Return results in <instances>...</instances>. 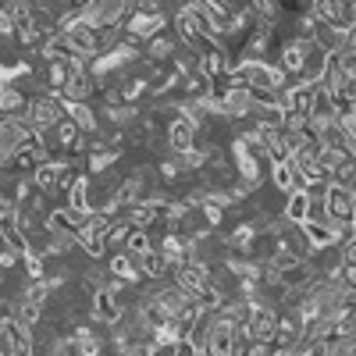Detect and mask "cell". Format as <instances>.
<instances>
[{
	"label": "cell",
	"mask_w": 356,
	"mask_h": 356,
	"mask_svg": "<svg viewBox=\"0 0 356 356\" xmlns=\"http://www.w3.org/2000/svg\"><path fill=\"white\" fill-rule=\"evenodd\" d=\"M54 136H57V143H61L65 150H72V143H75V139H79L82 132H79V125L72 122V118H65V122H61V125L54 129Z\"/></svg>",
	"instance_id": "cb8c5ba5"
},
{
	"label": "cell",
	"mask_w": 356,
	"mask_h": 356,
	"mask_svg": "<svg viewBox=\"0 0 356 356\" xmlns=\"http://www.w3.org/2000/svg\"><path fill=\"white\" fill-rule=\"evenodd\" d=\"M29 114V93L22 86H0V118H25Z\"/></svg>",
	"instance_id": "9c48e42d"
},
{
	"label": "cell",
	"mask_w": 356,
	"mask_h": 356,
	"mask_svg": "<svg viewBox=\"0 0 356 356\" xmlns=\"http://www.w3.org/2000/svg\"><path fill=\"white\" fill-rule=\"evenodd\" d=\"M157 218H161V207H157L154 200H143V203H136L132 211L125 214V221H129L136 232H150Z\"/></svg>",
	"instance_id": "8fae6325"
},
{
	"label": "cell",
	"mask_w": 356,
	"mask_h": 356,
	"mask_svg": "<svg viewBox=\"0 0 356 356\" xmlns=\"http://www.w3.org/2000/svg\"><path fill=\"white\" fill-rule=\"evenodd\" d=\"M18 264H22V257H18L15 250L0 246V271H11V267H18Z\"/></svg>",
	"instance_id": "d4e9b609"
},
{
	"label": "cell",
	"mask_w": 356,
	"mask_h": 356,
	"mask_svg": "<svg viewBox=\"0 0 356 356\" xmlns=\"http://www.w3.org/2000/svg\"><path fill=\"white\" fill-rule=\"evenodd\" d=\"M61 93H65L68 104H89V97L97 93V82H93V75H89V68H72Z\"/></svg>",
	"instance_id": "277c9868"
},
{
	"label": "cell",
	"mask_w": 356,
	"mask_h": 356,
	"mask_svg": "<svg viewBox=\"0 0 356 356\" xmlns=\"http://www.w3.org/2000/svg\"><path fill=\"white\" fill-rule=\"evenodd\" d=\"M139 264H143V278H154V282L168 278V260L161 250H150L146 257H139Z\"/></svg>",
	"instance_id": "d6986e66"
},
{
	"label": "cell",
	"mask_w": 356,
	"mask_h": 356,
	"mask_svg": "<svg viewBox=\"0 0 356 356\" xmlns=\"http://www.w3.org/2000/svg\"><path fill=\"white\" fill-rule=\"evenodd\" d=\"M65 104L57 100V97H50V93H43V97H33L29 100V114H25V122L33 125L36 132H54L57 125L65 122Z\"/></svg>",
	"instance_id": "6da1fadb"
},
{
	"label": "cell",
	"mask_w": 356,
	"mask_h": 356,
	"mask_svg": "<svg viewBox=\"0 0 356 356\" xmlns=\"http://www.w3.org/2000/svg\"><path fill=\"white\" fill-rule=\"evenodd\" d=\"M0 289H4V271H0Z\"/></svg>",
	"instance_id": "4316f807"
},
{
	"label": "cell",
	"mask_w": 356,
	"mask_h": 356,
	"mask_svg": "<svg viewBox=\"0 0 356 356\" xmlns=\"http://www.w3.org/2000/svg\"><path fill=\"white\" fill-rule=\"evenodd\" d=\"M15 33H18L15 0H8V4H0V40H11V43H15Z\"/></svg>",
	"instance_id": "44dd1931"
},
{
	"label": "cell",
	"mask_w": 356,
	"mask_h": 356,
	"mask_svg": "<svg viewBox=\"0 0 356 356\" xmlns=\"http://www.w3.org/2000/svg\"><path fill=\"white\" fill-rule=\"evenodd\" d=\"M65 207H72V211H97V200H93V178L89 175H79L72 193L65 196Z\"/></svg>",
	"instance_id": "30bf717a"
},
{
	"label": "cell",
	"mask_w": 356,
	"mask_h": 356,
	"mask_svg": "<svg viewBox=\"0 0 356 356\" xmlns=\"http://www.w3.org/2000/svg\"><path fill=\"white\" fill-rule=\"evenodd\" d=\"M175 54H178V40H171V36H157V40L146 43V61H154V65L168 61Z\"/></svg>",
	"instance_id": "ac0fdd59"
},
{
	"label": "cell",
	"mask_w": 356,
	"mask_h": 356,
	"mask_svg": "<svg viewBox=\"0 0 356 356\" xmlns=\"http://www.w3.org/2000/svg\"><path fill=\"white\" fill-rule=\"evenodd\" d=\"M310 218V189H296L285 203V221L289 225H303Z\"/></svg>",
	"instance_id": "7c38bea8"
},
{
	"label": "cell",
	"mask_w": 356,
	"mask_h": 356,
	"mask_svg": "<svg viewBox=\"0 0 356 356\" xmlns=\"http://www.w3.org/2000/svg\"><path fill=\"white\" fill-rule=\"evenodd\" d=\"M271 178H275L278 193H285V196L296 193V168H292L289 157H285V161H271Z\"/></svg>",
	"instance_id": "2e32d148"
},
{
	"label": "cell",
	"mask_w": 356,
	"mask_h": 356,
	"mask_svg": "<svg viewBox=\"0 0 356 356\" xmlns=\"http://www.w3.org/2000/svg\"><path fill=\"white\" fill-rule=\"evenodd\" d=\"M79 246V235H68V232H50L47 243H43V257H68L72 250Z\"/></svg>",
	"instance_id": "4fadbf2b"
},
{
	"label": "cell",
	"mask_w": 356,
	"mask_h": 356,
	"mask_svg": "<svg viewBox=\"0 0 356 356\" xmlns=\"http://www.w3.org/2000/svg\"><path fill=\"white\" fill-rule=\"evenodd\" d=\"M22 300H29V303H40V307H47V303H54V296H57V289L50 285V278H43V282H29L22 292Z\"/></svg>",
	"instance_id": "e0dca14e"
},
{
	"label": "cell",
	"mask_w": 356,
	"mask_h": 356,
	"mask_svg": "<svg viewBox=\"0 0 356 356\" xmlns=\"http://www.w3.org/2000/svg\"><path fill=\"white\" fill-rule=\"evenodd\" d=\"M89 317H93V324H100V328H118V324L125 321V303L118 300V296H111L107 289H100V292L89 296Z\"/></svg>",
	"instance_id": "7a4b0ae2"
},
{
	"label": "cell",
	"mask_w": 356,
	"mask_h": 356,
	"mask_svg": "<svg viewBox=\"0 0 356 356\" xmlns=\"http://www.w3.org/2000/svg\"><path fill=\"white\" fill-rule=\"evenodd\" d=\"M314 47H317V43L292 36V40L282 43V50H278V68H282L285 75H303V72H307V61H310V54H314Z\"/></svg>",
	"instance_id": "3957f363"
},
{
	"label": "cell",
	"mask_w": 356,
	"mask_h": 356,
	"mask_svg": "<svg viewBox=\"0 0 356 356\" xmlns=\"http://www.w3.org/2000/svg\"><path fill=\"white\" fill-rule=\"evenodd\" d=\"M129 235H132V225H129L125 218H122V221H114L111 232H107V250H118V253H122L125 243H129Z\"/></svg>",
	"instance_id": "7402d4cb"
},
{
	"label": "cell",
	"mask_w": 356,
	"mask_h": 356,
	"mask_svg": "<svg viewBox=\"0 0 356 356\" xmlns=\"http://www.w3.org/2000/svg\"><path fill=\"white\" fill-rule=\"evenodd\" d=\"M0 86H18V72L8 61H0Z\"/></svg>",
	"instance_id": "484cf974"
},
{
	"label": "cell",
	"mask_w": 356,
	"mask_h": 356,
	"mask_svg": "<svg viewBox=\"0 0 356 356\" xmlns=\"http://www.w3.org/2000/svg\"><path fill=\"white\" fill-rule=\"evenodd\" d=\"M154 246H150V235L146 232H136L132 228V235H129V243H125V253H132V257H146Z\"/></svg>",
	"instance_id": "603a6c76"
},
{
	"label": "cell",
	"mask_w": 356,
	"mask_h": 356,
	"mask_svg": "<svg viewBox=\"0 0 356 356\" xmlns=\"http://www.w3.org/2000/svg\"><path fill=\"white\" fill-rule=\"evenodd\" d=\"M118 157H122L118 150H89V157H86V175H89V178H97V175L114 171Z\"/></svg>",
	"instance_id": "5bb4252c"
},
{
	"label": "cell",
	"mask_w": 356,
	"mask_h": 356,
	"mask_svg": "<svg viewBox=\"0 0 356 356\" xmlns=\"http://www.w3.org/2000/svg\"><path fill=\"white\" fill-rule=\"evenodd\" d=\"M107 275L111 278H118V282H129V285H139L143 282V264H139V257H132V253H114L111 260H107Z\"/></svg>",
	"instance_id": "5b68a950"
},
{
	"label": "cell",
	"mask_w": 356,
	"mask_h": 356,
	"mask_svg": "<svg viewBox=\"0 0 356 356\" xmlns=\"http://www.w3.org/2000/svg\"><path fill=\"white\" fill-rule=\"evenodd\" d=\"M47 264H50V260H47L43 253H29V257L22 260V271H25L29 282H43V278H47Z\"/></svg>",
	"instance_id": "ffe728a7"
},
{
	"label": "cell",
	"mask_w": 356,
	"mask_h": 356,
	"mask_svg": "<svg viewBox=\"0 0 356 356\" xmlns=\"http://www.w3.org/2000/svg\"><path fill=\"white\" fill-rule=\"evenodd\" d=\"M0 243H4L8 250H15L22 260L33 253V239L18 228V218H0Z\"/></svg>",
	"instance_id": "ba28073f"
},
{
	"label": "cell",
	"mask_w": 356,
	"mask_h": 356,
	"mask_svg": "<svg viewBox=\"0 0 356 356\" xmlns=\"http://www.w3.org/2000/svg\"><path fill=\"white\" fill-rule=\"evenodd\" d=\"M100 118H107V122L114 129H129L136 118H139V107L136 104H114V107H100Z\"/></svg>",
	"instance_id": "9a60e30c"
},
{
	"label": "cell",
	"mask_w": 356,
	"mask_h": 356,
	"mask_svg": "<svg viewBox=\"0 0 356 356\" xmlns=\"http://www.w3.org/2000/svg\"><path fill=\"white\" fill-rule=\"evenodd\" d=\"M65 164H68V161H57V157H50V161L36 164V171H33L36 193H43V196H50V200H54V196H57V178H61Z\"/></svg>",
	"instance_id": "52a82bcc"
},
{
	"label": "cell",
	"mask_w": 356,
	"mask_h": 356,
	"mask_svg": "<svg viewBox=\"0 0 356 356\" xmlns=\"http://www.w3.org/2000/svg\"><path fill=\"white\" fill-rule=\"evenodd\" d=\"M61 104H65V114L79 125L82 136H100V132H104V129H100V111H97L93 104H68V100H61Z\"/></svg>",
	"instance_id": "8992f818"
}]
</instances>
